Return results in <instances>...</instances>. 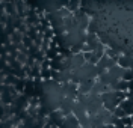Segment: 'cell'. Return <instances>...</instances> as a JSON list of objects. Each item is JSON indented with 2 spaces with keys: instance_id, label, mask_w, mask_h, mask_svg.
Listing matches in <instances>:
<instances>
[{
  "instance_id": "obj_1",
  "label": "cell",
  "mask_w": 133,
  "mask_h": 128,
  "mask_svg": "<svg viewBox=\"0 0 133 128\" xmlns=\"http://www.w3.org/2000/svg\"><path fill=\"white\" fill-rule=\"evenodd\" d=\"M119 121H121L123 127H127V128H132L133 127V121H132V118H130V116H123Z\"/></svg>"
}]
</instances>
